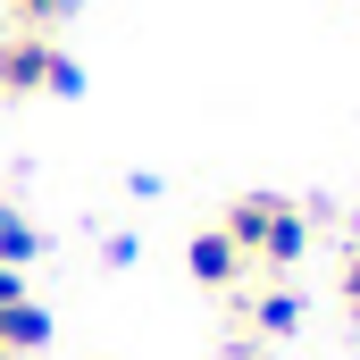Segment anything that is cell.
<instances>
[{
  "label": "cell",
  "instance_id": "6da1fadb",
  "mask_svg": "<svg viewBox=\"0 0 360 360\" xmlns=\"http://www.w3.org/2000/svg\"><path fill=\"white\" fill-rule=\"evenodd\" d=\"M218 235L235 243L243 276H252V269L285 276L302 252H310V210H302V201H285V193H235V201H226V218H218Z\"/></svg>",
  "mask_w": 360,
  "mask_h": 360
},
{
  "label": "cell",
  "instance_id": "7a4b0ae2",
  "mask_svg": "<svg viewBox=\"0 0 360 360\" xmlns=\"http://www.w3.org/2000/svg\"><path fill=\"white\" fill-rule=\"evenodd\" d=\"M76 59L51 42V34H25V25H8L0 34V92L8 101H34V92H76Z\"/></svg>",
  "mask_w": 360,
  "mask_h": 360
},
{
  "label": "cell",
  "instance_id": "3957f363",
  "mask_svg": "<svg viewBox=\"0 0 360 360\" xmlns=\"http://www.w3.org/2000/svg\"><path fill=\"white\" fill-rule=\"evenodd\" d=\"M51 344V310L34 302L25 269H0V360H34Z\"/></svg>",
  "mask_w": 360,
  "mask_h": 360
},
{
  "label": "cell",
  "instance_id": "277c9868",
  "mask_svg": "<svg viewBox=\"0 0 360 360\" xmlns=\"http://www.w3.org/2000/svg\"><path fill=\"white\" fill-rule=\"evenodd\" d=\"M235 327L260 335V344H285L302 327V293L293 285H260V293H235Z\"/></svg>",
  "mask_w": 360,
  "mask_h": 360
},
{
  "label": "cell",
  "instance_id": "5b68a950",
  "mask_svg": "<svg viewBox=\"0 0 360 360\" xmlns=\"http://www.w3.org/2000/svg\"><path fill=\"white\" fill-rule=\"evenodd\" d=\"M184 269H193V285H210V293H243V260H235V243L218 226H201L184 243Z\"/></svg>",
  "mask_w": 360,
  "mask_h": 360
},
{
  "label": "cell",
  "instance_id": "8992f818",
  "mask_svg": "<svg viewBox=\"0 0 360 360\" xmlns=\"http://www.w3.org/2000/svg\"><path fill=\"white\" fill-rule=\"evenodd\" d=\"M34 252H42V235H34V218L0 201V269H34Z\"/></svg>",
  "mask_w": 360,
  "mask_h": 360
},
{
  "label": "cell",
  "instance_id": "52a82bcc",
  "mask_svg": "<svg viewBox=\"0 0 360 360\" xmlns=\"http://www.w3.org/2000/svg\"><path fill=\"white\" fill-rule=\"evenodd\" d=\"M0 8H8L25 34H51V25H59V17H76L84 0H0Z\"/></svg>",
  "mask_w": 360,
  "mask_h": 360
},
{
  "label": "cell",
  "instance_id": "ba28073f",
  "mask_svg": "<svg viewBox=\"0 0 360 360\" xmlns=\"http://www.w3.org/2000/svg\"><path fill=\"white\" fill-rule=\"evenodd\" d=\"M335 293H344V310L360 319V243L344 252V269H335Z\"/></svg>",
  "mask_w": 360,
  "mask_h": 360
}]
</instances>
